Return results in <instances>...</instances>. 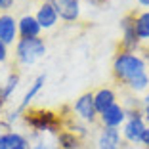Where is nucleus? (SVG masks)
<instances>
[{"instance_id": "nucleus-1", "label": "nucleus", "mask_w": 149, "mask_h": 149, "mask_svg": "<svg viewBox=\"0 0 149 149\" xmlns=\"http://www.w3.org/2000/svg\"><path fill=\"white\" fill-rule=\"evenodd\" d=\"M113 79L132 92H145L149 88L147 61L138 52H118L113 59Z\"/></svg>"}, {"instance_id": "nucleus-2", "label": "nucleus", "mask_w": 149, "mask_h": 149, "mask_svg": "<svg viewBox=\"0 0 149 149\" xmlns=\"http://www.w3.org/2000/svg\"><path fill=\"white\" fill-rule=\"evenodd\" d=\"M46 44L42 38H19L15 42V59L21 65H33L44 57Z\"/></svg>"}, {"instance_id": "nucleus-3", "label": "nucleus", "mask_w": 149, "mask_h": 149, "mask_svg": "<svg viewBox=\"0 0 149 149\" xmlns=\"http://www.w3.org/2000/svg\"><path fill=\"white\" fill-rule=\"evenodd\" d=\"M23 118L27 120V124H31V126L38 132L48 130V132H57V134H59V130H57L59 118H57L56 113H52V111L27 109L25 113H23Z\"/></svg>"}, {"instance_id": "nucleus-4", "label": "nucleus", "mask_w": 149, "mask_h": 149, "mask_svg": "<svg viewBox=\"0 0 149 149\" xmlns=\"http://www.w3.org/2000/svg\"><path fill=\"white\" fill-rule=\"evenodd\" d=\"M147 123H145L141 109L138 111H128L126 120L123 124V140L130 141V143H141V136H143Z\"/></svg>"}, {"instance_id": "nucleus-5", "label": "nucleus", "mask_w": 149, "mask_h": 149, "mask_svg": "<svg viewBox=\"0 0 149 149\" xmlns=\"http://www.w3.org/2000/svg\"><path fill=\"white\" fill-rule=\"evenodd\" d=\"M134 17H136V12H128L120 19L123 38H120V50L118 52H138L141 46L140 38L136 35V29H134Z\"/></svg>"}, {"instance_id": "nucleus-6", "label": "nucleus", "mask_w": 149, "mask_h": 149, "mask_svg": "<svg viewBox=\"0 0 149 149\" xmlns=\"http://www.w3.org/2000/svg\"><path fill=\"white\" fill-rule=\"evenodd\" d=\"M44 84H46V74H38L35 80L31 82V86H29V90L25 92V96H23V100L19 101V105L15 107V111H12L8 117V123H12V120H15L17 117H21L23 113H25L27 109H29V105L33 103V100H35L36 96H38V92L44 88Z\"/></svg>"}, {"instance_id": "nucleus-7", "label": "nucleus", "mask_w": 149, "mask_h": 149, "mask_svg": "<svg viewBox=\"0 0 149 149\" xmlns=\"http://www.w3.org/2000/svg\"><path fill=\"white\" fill-rule=\"evenodd\" d=\"M74 113L80 120L84 123H96L100 115L96 111V105H94V92H84L82 96H79V100L74 101Z\"/></svg>"}, {"instance_id": "nucleus-8", "label": "nucleus", "mask_w": 149, "mask_h": 149, "mask_svg": "<svg viewBox=\"0 0 149 149\" xmlns=\"http://www.w3.org/2000/svg\"><path fill=\"white\" fill-rule=\"evenodd\" d=\"M63 21H77L80 17V0H48Z\"/></svg>"}, {"instance_id": "nucleus-9", "label": "nucleus", "mask_w": 149, "mask_h": 149, "mask_svg": "<svg viewBox=\"0 0 149 149\" xmlns=\"http://www.w3.org/2000/svg\"><path fill=\"white\" fill-rule=\"evenodd\" d=\"M97 149H123L124 140L118 128H101L96 141Z\"/></svg>"}, {"instance_id": "nucleus-10", "label": "nucleus", "mask_w": 149, "mask_h": 149, "mask_svg": "<svg viewBox=\"0 0 149 149\" xmlns=\"http://www.w3.org/2000/svg\"><path fill=\"white\" fill-rule=\"evenodd\" d=\"M0 40L6 46L17 40V19L12 13H0Z\"/></svg>"}, {"instance_id": "nucleus-11", "label": "nucleus", "mask_w": 149, "mask_h": 149, "mask_svg": "<svg viewBox=\"0 0 149 149\" xmlns=\"http://www.w3.org/2000/svg\"><path fill=\"white\" fill-rule=\"evenodd\" d=\"M124 120H126V109L120 103H115L105 113L100 115V123L103 128H118L120 124H124Z\"/></svg>"}, {"instance_id": "nucleus-12", "label": "nucleus", "mask_w": 149, "mask_h": 149, "mask_svg": "<svg viewBox=\"0 0 149 149\" xmlns=\"http://www.w3.org/2000/svg\"><path fill=\"white\" fill-rule=\"evenodd\" d=\"M42 27L38 25L35 15H23L21 19H17V35L21 38H38Z\"/></svg>"}, {"instance_id": "nucleus-13", "label": "nucleus", "mask_w": 149, "mask_h": 149, "mask_svg": "<svg viewBox=\"0 0 149 149\" xmlns=\"http://www.w3.org/2000/svg\"><path fill=\"white\" fill-rule=\"evenodd\" d=\"M35 17H36V21H38V25L42 27V29H52V27L59 21V15H57V12L54 10V6L50 4L48 0H44L42 4H40V8H38Z\"/></svg>"}, {"instance_id": "nucleus-14", "label": "nucleus", "mask_w": 149, "mask_h": 149, "mask_svg": "<svg viewBox=\"0 0 149 149\" xmlns=\"http://www.w3.org/2000/svg\"><path fill=\"white\" fill-rule=\"evenodd\" d=\"M115 103H117V94H115L111 88H100L97 92H94V105H96L97 115L105 113Z\"/></svg>"}, {"instance_id": "nucleus-15", "label": "nucleus", "mask_w": 149, "mask_h": 149, "mask_svg": "<svg viewBox=\"0 0 149 149\" xmlns=\"http://www.w3.org/2000/svg\"><path fill=\"white\" fill-rule=\"evenodd\" d=\"M57 147L59 149H80L82 147V140L73 130H59V134H57Z\"/></svg>"}, {"instance_id": "nucleus-16", "label": "nucleus", "mask_w": 149, "mask_h": 149, "mask_svg": "<svg viewBox=\"0 0 149 149\" xmlns=\"http://www.w3.org/2000/svg\"><path fill=\"white\" fill-rule=\"evenodd\" d=\"M19 145H29V140H27L23 134L19 132H2L0 134V149H15Z\"/></svg>"}, {"instance_id": "nucleus-17", "label": "nucleus", "mask_w": 149, "mask_h": 149, "mask_svg": "<svg viewBox=\"0 0 149 149\" xmlns=\"http://www.w3.org/2000/svg\"><path fill=\"white\" fill-rule=\"evenodd\" d=\"M134 29L140 42H149V12H136Z\"/></svg>"}, {"instance_id": "nucleus-18", "label": "nucleus", "mask_w": 149, "mask_h": 149, "mask_svg": "<svg viewBox=\"0 0 149 149\" xmlns=\"http://www.w3.org/2000/svg\"><path fill=\"white\" fill-rule=\"evenodd\" d=\"M17 84H19V73L17 71H12V73L6 77V82H2V100H4V103L10 100V96L15 92Z\"/></svg>"}, {"instance_id": "nucleus-19", "label": "nucleus", "mask_w": 149, "mask_h": 149, "mask_svg": "<svg viewBox=\"0 0 149 149\" xmlns=\"http://www.w3.org/2000/svg\"><path fill=\"white\" fill-rule=\"evenodd\" d=\"M13 4H15V0H0V12L8 13V10L13 8Z\"/></svg>"}, {"instance_id": "nucleus-20", "label": "nucleus", "mask_w": 149, "mask_h": 149, "mask_svg": "<svg viewBox=\"0 0 149 149\" xmlns=\"http://www.w3.org/2000/svg\"><path fill=\"white\" fill-rule=\"evenodd\" d=\"M6 59H8V46L0 40V63H6Z\"/></svg>"}, {"instance_id": "nucleus-21", "label": "nucleus", "mask_w": 149, "mask_h": 149, "mask_svg": "<svg viewBox=\"0 0 149 149\" xmlns=\"http://www.w3.org/2000/svg\"><path fill=\"white\" fill-rule=\"evenodd\" d=\"M29 149H56V145H48V143H36V145H33V147H29Z\"/></svg>"}, {"instance_id": "nucleus-22", "label": "nucleus", "mask_w": 149, "mask_h": 149, "mask_svg": "<svg viewBox=\"0 0 149 149\" xmlns=\"http://www.w3.org/2000/svg\"><path fill=\"white\" fill-rule=\"evenodd\" d=\"M141 143H143L145 147L149 149V126L145 128V132H143V136H141Z\"/></svg>"}, {"instance_id": "nucleus-23", "label": "nucleus", "mask_w": 149, "mask_h": 149, "mask_svg": "<svg viewBox=\"0 0 149 149\" xmlns=\"http://www.w3.org/2000/svg\"><path fill=\"white\" fill-rule=\"evenodd\" d=\"M141 115H143L145 123H147V126H149V103L147 105H141Z\"/></svg>"}, {"instance_id": "nucleus-24", "label": "nucleus", "mask_w": 149, "mask_h": 149, "mask_svg": "<svg viewBox=\"0 0 149 149\" xmlns=\"http://www.w3.org/2000/svg\"><path fill=\"white\" fill-rule=\"evenodd\" d=\"M138 4L143 6V8H149V0H138Z\"/></svg>"}, {"instance_id": "nucleus-25", "label": "nucleus", "mask_w": 149, "mask_h": 149, "mask_svg": "<svg viewBox=\"0 0 149 149\" xmlns=\"http://www.w3.org/2000/svg\"><path fill=\"white\" fill-rule=\"evenodd\" d=\"M147 103H149V92L143 96V101H141V105H147Z\"/></svg>"}, {"instance_id": "nucleus-26", "label": "nucleus", "mask_w": 149, "mask_h": 149, "mask_svg": "<svg viewBox=\"0 0 149 149\" xmlns=\"http://www.w3.org/2000/svg\"><path fill=\"white\" fill-rule=\"evenodd\" d=\"M15 149H29V145H19V147H15Z\"/></svg>"}]
</instances>
